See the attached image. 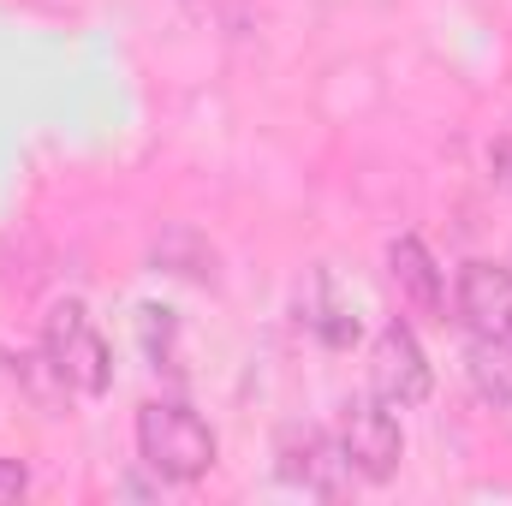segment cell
<instances>
[{"label":"cell","instance_id":"obj_3","mask_svg":"<svg viewBox=\"0 0 512 506\" xmlns=\"http://www.w3.org/2000/svg\"><path fill=\"white\" fill-rule=\"evenodd\" d=\"M340 453H346V471L364 477V483H387L405 459V435H399V417L382 393L370 399H352L346 417H340Z\"/></svg>","mask_w":512,"mask_h":506},{"label":"cell","instance_id":"obj_4","mask_svg":"<svg viewBox=\"0 0 512 506\" xmlns=\"http://www.w3.org/2000/svg\"><path fill=\"white\" fill-rule=\"evenodd\" d=\"M370 387L382 393L387 405L429 399V358H423V346H417V334L405 322H387L382 334L370 340Z\"/></svg>","mask_w":512,"mask_h":506},{"label":"cell","instance_id":"obj_11","mask_svg":"<svg viewBox=\"0 0 512 506\" xmlns=\"http://www.w3.org/2000/svg\"><path fill=\"white\" fill-rule=\"evenodd\" d=\"M185 6H197V0H185Z\"/></svg>","mask_w":512,"mask_h":506},{"label":"cell","instance_id":"obj_6","mask_svg":"<svg viewBox=\"0 0 512 506\" xmlns=\"http://www.w3.org/2000/svg\"><path fill=\"white\" fill-rule=\"evenodd\" d=\"M340 471H346V453H340V441H328L322 429H286V435H280V477H286V483L328 495V489L340 483Z\"/></svg>","mask_w":512,"mask_h":506},{"label":"cell","instance_id":"obj_1","mask_svg":"<svg viewBox=\"0 0 512 506\" xmlns=\"http://www.w3.org/2000/svg\"><path fill=\"white\" fill-rule=\"evenodd\" d=\"M215 453H221V441H215V429L191 405L149 399L137 411V459L161 483H197V477H209L215 471Z\"/></svg>","mask_w":512,"mask_h":506},{"label":"cell","instance_id":"obj_7","mask_svg":"<svg viewBox=\"0 0 512 506\" xmlns=\"http://www.w3.org/2000/svg\"><path fill=\"white\" fill-rule=\"evenodd\" d=\"M387 280L399 286V298H405L417 316H441V310H447L441 268H435V256L423 251L417 239H393V245H387Z\"/></svg>","mask_w":512,"mask_h":506},{"label":"cell","instance_id":"obj_2","mask_svg":"<svg viewBox=\"0 0 512 506\" xmlns=\"http://www.w3.org/2000/svg\"><path fill=\"white\" fill-rule=\"evenodd\" d=\"M42 364H48V376L60 381L66 393H84V399H96V393H108V381H114V358H108V340L96 334V322H90V310L84 304H54L48 310V322H42Z\"/></svg>","mask_w":512,"mask_h":506},{"label":"cell","instance_id":"obj_12","mask_svg":"<svg viewBox=\"0 0 512 506\" xmlns=\"http://www.w3.org/2000/svg\"><path fill=\"white\" fill-rule=\"evenodd\" d=\"M507 346H512V340H507Z\"/></svg>","mask_w":512,"mask_h":506},{"label":"cell","instance_id":"obj_9","mask_svg":"<svg viewBox=\"0 0 512 506\" xmlns=\"http://www.w3.org/2000/svg\"><path fill=\"white\" fill-rule=\"evenodd\" d=\"M24 489H30V477H24V465H18V459H0V506H6V501H18Z\"/></svg>","mask_w":512,"mask_h":506},{"label":"cell","instance_id":"obj_5","mask_svg":"<svg viewBox=\"0 0 512 506\" xmlns=\"http://www.w3.org/2000/svg\"><path fill=\"white\" fill-rule=\"evenodd\" d=\"M453 304H459V322L477 340H512V268H501V262H465Z\"/></svg>","mask_w":512,"mask_h":506},{"label":"cell","instance_id":"obj_8","mask_svg":"<svg viewBox=\"0 0 512 506\" xmlns=\"http://www.w3.org/2000/svg\"><path fill=\"white\" fill-rule=\"evenodd\" d=\"M465 376H471V387H477L495 411H512V346L507 340H477V334H471Z\"/></svg>","mask_w":512,"mask_h":506},{"label":"cell","instance_id":"obj_10","mask_svg":"<svg viewBox=\"0 0 512 506\" xmlns=\"http://www.w3.org/2000/svg\"><path fill=\"white\" fill-rule=\"evenodd\" d=\"M495 179L512 191V143H501V149H495Z\"/></svg>","mask_w":512,"mask_h":506}]
</instances>
